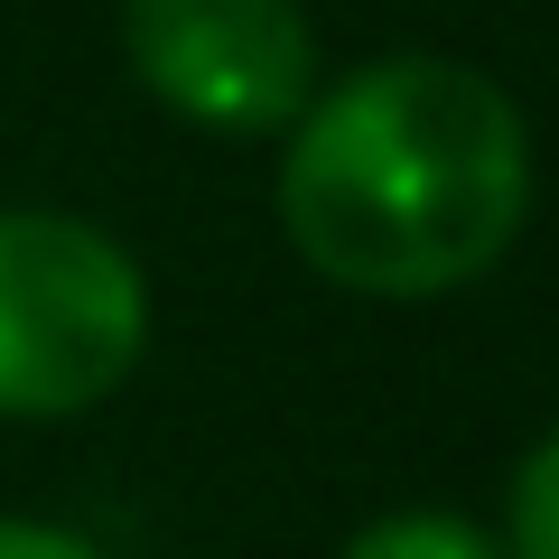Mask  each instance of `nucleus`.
Instances as JSON below:
<instances>
[{"label":"nucleus","instance_id":"f257e3e1","mask_svg":"<svg viewBox=\"0 0 559 559\" xmlns=\"http://www.w3.org/2000/svg\"><path fill=\"white\" fill-rule=\"evenodd\" d=\"M532 131L457 57H382L289 121L280 234L355 299H448L513 252Z\"/></svg>","mask_w":559,"mask_h":559},{"label":"nucleus","instance_id":"f03ea898","mask_svg":"<svg viewBox=\"0 0 559 559\" xmlns=\"http://www.w3.org/2000/svg\"><path fill=\"white\" fill-rule=\"evenodd\" d=\"M150 355V280L103 224L0 215V419H75Z\"/></svg>","mask_w":559,"mask_h":559},{"label":"nucleus","instance_id":"7ed1b4c3","mask_svg":"<svg viewBox=\"0 0 559 559\" xmlns=\"http://www.w3.org/2000/svg\"><path fill=\"white\" fill-rule=\"evenodd\" d=\"M121 57L178 121L271 140L318 94V28L299 0H121Z\"/></svg>","mask_w":559,"mask_h":559},{"label":"nucleus","instance_id":"20e7f679","mask_svg":"<svg viewBox=\"0 0 559 559\" xmlns=\"http://www.w3.org/2000/svg\"><path fill=\"white\" fill-rule=\"evenodd\" d=\"M345 559H503V540H485L466 513H382L345 540Z\"/></svg>","mask_w":559,"mask_h":559},{"label":"nucleus","instance_id":"39448f33","mask_svg":"<svg viewBox=\"0 0 559 559\" xmlns=\"http://www.w3.org/2000/svg\"><path fill=\"white\" fill-rule=\"evenodd\" d=\"M503 559H559V429L513 466V513H503Z\"/></svg>","mask_w":559,"mask_h":559},{"label":"nucleus","instance_id":"423d86ee","mask_svg":"<svg viewBox=\"0 0 559 559\" xmlns=\"http://www.w3.org/2000/svg\"><path fill=\"white\" fill-rule=\"evenodd\" d=\"M0 559H103L84 532H66V522H10L0 513Z\"/></svg>","mask_w":559,"mask_h":559}]
</instances>
